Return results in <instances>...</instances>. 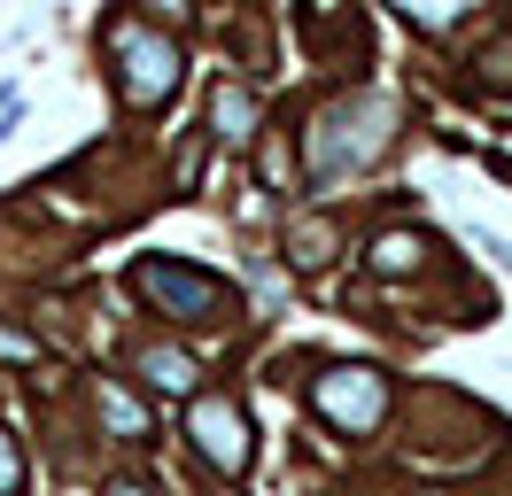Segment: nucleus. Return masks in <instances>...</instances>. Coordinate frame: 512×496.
Listing matches in <instances>:
<instances>
[{
    "label": "nucleus",
    "instance_id": "f257e3e1",
    "mask_svg": "<svg viewBox=\"0 0 512 496\" xmlns=\"http://www.w3.org/2000/svg\"><path fill=\"white\" fill-rule=\"evenodd\" d=\"M132 287H140L163 318H179V326H225V318L241 310V295H233L218 272H194L179 256H148V264L132 272Z\"/></svg>",
    "mask_w": 512,
    "mask_h": 496
},
{
    "label": "nucleus",
    "instance_id": "f03ea898",
    "mask_svg": "<svg viewBox=\"0 0 512 496\" xmlns=\"http://www.w3.org/2000/svg\"><path fill=\"white\" fill-rule=\"evenodd\" d=\"M109 55H117V78H125L132 109H148V101H163V93L179 86V47H171L156 24H140V16H117V24H109Z\"/></svg>",
    "mask_w": 512,
    "mask_h": 496
},
{
    "label": "nucleus",
    "instance_id": "7ed1b4c3",
    "mask_svg": "<svg viewBox=\"0 0 512 496\" xmlns=\"http://www.w3.org/2000/svg\"><path fill=\"white\" fill-rule=\"evenodd\" d=\"M373 124H388V109L381 101H373V93H365V101H342V109H326L319 124H311V179H342V171H350V163H365V155L381 148V132H373Z\"/></svg>",
    "mask_w": 512,
    "mask_h": 496
},
{
    "label": "nucleus",
    "instance_id": "20e7f679",
    "mask_svg": "<svg viewBox=\"0 0 512 496\" xmlns=\"http://www.w3.org/2000/svg\"><path fill=\"white\" fill-rule=\"evenodd\" d=\"M311 403H319V419H334V427L373 434V427H381V411H388V380L373 365H334L319 388H311Z\"/></svg>",
    "mask_w": 512,
    "mask_h": 496
},
{
    "label": "nucleus",
    "instance_id": "39448f33",
    "mask_svg": "<svg viewBox=\"0 0 512 496\" xmlns=\"http://www.w3.org/2000/svg\"><path fill=\"white\" fill-rule=\"evenodd\" d=\"M187 434H194V450L218 465V473H249V419H241V403H225V396H194L187 411Z\"/></svg>",
    "mask_w": 512,
    "mask_h": 496
},
{
    "label": "nucleus",
    "instance_id": "423d86ee",
    "mask_svg": "<svg viewBox=\"0 0 512 496\" xmlns=\"http://www.w3.org/2000/svg\"><path fill=\"white\" fill-rule=\"evenodd\" d=\"M140 380H148V388H163V396H187V388H194V357H187V349L148 341V349H140Z\"/></svg>",
    "mask_w": 512,
    "mask_h": 496
},
{
    "label": "nucleus",
    "instance_id": "0eeeda50",
    "mask_svg": "<svg viewBox=\"0 0 512 496\" xmlns=\"http://www.w3.org/2000/svg\"><path fill=\"white\" fill-rule=\"evenodd\" d=\"M210 117H218V140H249V124H256V101H249L241 86H218Z\"/></svg>",
    "mask_w": 512,
    "mask_h": 496
},
{
    "label": "nucleus",
    "instance_id": "6e6552de",
    "mask_svg": "<svg viewBox=\"0 0 512 496\" xmlns=\"http://www.w3.org/2000/svg\"><path fill=\"white\" fill-rule=\"evenodd\" d=\"M419 256H427L419 233H381V241H373V272H412Z\"/></svg>",
    "mask_w": 512,
    "mask_h": 496
},
{
    "label": "nucleus",
    "instance_id": "1a4fd4ad",
    "mask_svg": "<svg viewBox=\"0 0 512 496\" xmlns=\"http://www.w3.org/2000/svg\"><path fill=\"white\" fill-rule=\"evenodd\" d=\"M404 24H412V31H458V24H466V8H458V0H412Z\"/></svg>",
    "mask_w": 512,
    "mask_h": 496
},
{
    "label": "nucleus",
    "instance_id": "9d476101",
    "mask_svg": "<svg viewBox=\"0 0 512 496\" xmlns=\"http://www.w3.org/2000/svg\"><path fill=\"white\" fill-rule=\"evenodd\" d=\"M101 419H109V427L125 434V442H140V434H148V419H140V403H132V396H117L109 380H101Z\"/></svg>",
    "mask_w": 512,
    "mask_h": 496
},
{
    "label": "nucleus",
    "instance_id": "9b49d317",
    "mask_svg": "<svg viewBox=\"0 0 512 496\" xmlns=\"http://www.w3.org/2000/svg\"><path fill=\"white\" fill-rule=\"evenodd\" d=\"M16 489H24V450L0 434V496H16Z\"/></svg>",
    "mask_w": 512,
    "mask_h": 496
},
{
    "label": "nucleus",
    "instance_id": "f8f14e48",
    "mask_svg": "<svg viewBox=\"0 0 512 496\" xmlns=\"http://www.w3.org/2000/svg\"><path fill=\"white\" fill-rule=\"evenodd\" d=\"M0 357H39V341H32V334H8V326H0Z\"/></svg>",
    "mask_w": 512,
    "mask_h": 496
},
{
    "label": "nucleus",
    "instance_id": "ddd939ff",
    "mask_svg": "<svg viewBox=\"0 0 512 496\" xmlns=\"http://www.w3.org/2000/svg\"><path fill=\"white\" fill-rule=\"evenodd\" d=\"M109 496H148V489H140V481H117V489H109Z\"/></svg>",
    "mask_w": 512,
    "mask_h": 496
}]
</instances>
